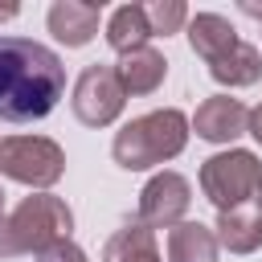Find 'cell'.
Wrapping results in <instances>:
<instances>
[{
  "mask_svg": "<svg viewBox=\"0 0 262 262\" xmlns=\"http://www.w3.org/2000/svg\"><path fill=\"white\" fill-rule=\"evenodd\" d=\"M66 90L61 57L29 37H0V119L33 123L45 119Z\"/></svg>",
  "mask_w": 262,
  "mask_h": 262,
  "instance_id": "6da1fadb",
  "label": "cell"
},
{
  "mask_svg": "<svg viewBox=\"0 0 262 262\" xmlns=\"http://www.w3.org/2000/svg\"><path fill=\"white\" fill-rule=\"evenodd\" d=\"M188 127H192V123H188L184 111H176V106L139 115V119H131V123L115 135L111 156H115V164L127 168V172L156 168V164H164V160H172V156L184 151V143H188Z\"/></svg>",
  "mask_w": 262,
  "mask_h": 262,
  "instance_id": "7a4b0ae2",
  "label": "cell"
},
{
  "mask_svg": "<svg viewBox=\"0 0 262 262\" xmlns=\"http://www.w3.org/2000/svg\"><path fill=\"white\" fill-rule=\"evenodd\" d=\"M74 229V213L61 196L53 192H33L25 196L4 221H0V258L16 254H41L53 242H66Z\"/></svg>",
  "mask_w": 262,
  "mask_h": 262,
  "instance_id": "3957f363",
  "label": "cell"
},
{
  "mask_svg": "<svg viewBox=\"0 0 262 262\" xmlns=\"http://www.w3.org/2000/svg\"><path fill=\"white\" fill-rule=\"evenodd\" d=\"M258 184H262V164L246 147L217 151V156H209L201 164V188L217 205V213H229L237 205H250L258 196Z\"/></svg>",
  "mask_w": 262,
  "mask_h": 262,
  "instance_id": "277c9868",
  "label": "cell"
},
{
  "mask_svg": "<svg viewBox=\"0 0 262 262\" xmlns=\"http://www.w3.org/2000/svg\"><path fill=\"white\" fill-rule=\"evenodd\" d=\"M0 172L29 188H49L66 172V151L45 135H8L0 139Z\"/></svg>",
  "mask_w": 262,
  "mask_h": 262,
  "instance_id": "5b68a950",
  "label": "cell"
},
{
  "mask_svg": "<svg viewBox=\"0 0 262 262\" xmlns=\"http://www.w3.org/2000/svg\"><path fill=\"white\" fill-rule=\"evenodd\" d=\"M123 102H127V90H123L115 66L94 61V66H86V70L78 74L74 98H70L78 123H86V127H106V123H115V119L123 115Z\"/></svg>",
  "mask_w": 262,
  "mask_h": 262,
  "instance_id": "8992f818",
  "label": "cell"
},
{
  "mask_svg": "<svg viewBox=\"0 0 262 262\" xmlns=\"http://www.w3.org/2000/svg\"><path fill=\"white\" fill-rule=\"evenodd\" d=\"M192 205V188L180 172H156L139 192V221L147 229H172Z\"/></svg>",
  "mask_w": 262,
  "mask_h": 262,
  "instance_id": "52a82bcc",
  "label": "cell"
},
{
  "mask_svg": "<svg viewBox=\"0 0 262 262\" xmlns=\"http://www.w3.org/2000/svg\"><path fill=\"white\" fill-rule=\"evenodd\" d=\"M192 131H196L205 143H233L237 135L250 131V111H246L237 98H229V94H213V98H205V102L196 106Z\"/></svg>",
  "mask_w": 262,
  "mask_h": 262,
  "instance_id": "ba28073f",
  "label": "cell"
},
{
  "mask_svg": "<svg viewBox=\"0 0 262 262\" xmlns=\"http://www.w3.org/2000/svg\"><path fill=\"white\" fill-rule=\"evenodd\" d=\"M98 20H102V4H90V0H57L49 4V16H45L49 33L66 49H82L86 41H94Z\"/></svg>",
  "mask_w": 262,
  "mask_h": 262,
  "instance_id": "9c48e42d",
  "label": "cell"
},
{
  "mask_svg": "<svg viewBox=\"0 0 262 262\" xmlns=\"http://www.w3.org/2000/svg\"><path fill=\"white\" fill-rule=\"evenodd\" d=\"M213 233H217V246H225L229 254H254L262 246V209L250 201L229 213H217Z\"/></svg>",
  "mask_w": 262,
  "mask_h": 262,
  "instance_id": "30bf717a",
  "label": "cell"
},
{
  "mask_svg": "<svg viewBox=\"0 0 262 262\" xmlns=\"http://www.w3.org/2000/svg\"><path fill=\"white\" fill-rule=\"evenodd\" d=\"M115 74H119V82H123L127 94H151V90H160V82L168 78V61H164L160 49L143 45V49L123 53V57L115 61Z\"/></svg>",
  "mask_w": 262,
  "mask_h": 262,
  "instance_id": "8fae6325",
  "label": "cell"
},
{
  "mask_svg": "<svg viewBox=\"0 0 262 262\" xmlns=\"http://www.w3.org/2000/svg\"><path fill=\"white\" fill-rule=\"evenodd\" d=\"M188 45L196 57H205L213 66L217 57H225L237 45V29L221 12H196V16H188Z\"/></svg>",
  "mask_w": 262,
  "mask_h": 262,
  "instance_id": "7c38bea8",
  "label": "cell"
},
{
  "mask_svg": "<svg viewBox=\"0 0 262 262\" xmlns=\"http://www.w3.org/2000/svg\"><path fill=\"white\" fill-rule=\"evenodd\" d=\"M102 262H160V250H156V233L135 217V221H123L106 246H102Z\"/></svg>",
  "mask_w": 262,
  "mask_h": 262,
  "instance_id": "4fadbf2b",
  "label": "cell"
},
{
  "mask_svg": "<svg viewBox=\"0 0 262 262\" xmlns=\"http://www.w3.org/2000/svg\"><path fill=\"white\" fill-rule=\"evenodd\" d=\"M168 262H217V233L201 221H180L168 229Z\"/></svg>",
  "mask_w": 262,
  "mask_h": 262,
  "instance_id": "5bb4252c",
  "label": "cell"
},
{
  "mask_svg": "<svg viewBox=\"0 0 262 262\" xmlns=\"http://www.w3.org/2000/svg\"><path fill=\"white\" fill-rule=\"evenodd\" d=\"M147 37H151V25H147V8L143 4H123V8L111 12V20H106V45L119 57L131 53V49H143Z\"/></svg>",
  "mask_w": 262,
  "mask_h": 262,
  "instance_id": "9a60e30c",
  "label": "cell"
},
{
  "mask_svg": "<svg viewBox=\"0 0 262 262\" xmlns=\"http://www.w3.org/2000/svg\"><path fill=\"white\" fill-rule=\"evenodd\" d=\"M209 74H213V82H221V86H254L258 78H262V53L254 49V45H246V41H237L225 57H217L213 66H209Z\"/></svg>",
  "mask_w": 262,
  "mask_h": 262,
  "instance_id": "2e32d148",
  "label": "cell"
},
{
  "mask_svg": "<svg viewBox=\"0 0 262 262\" xmlns=\"http://www.w3.org/2000/svg\"><path fill=\"white\" fill-rule=\"evenodd\" d=\"M147 8V25H151V37H168V33H180V25L188 20V8L184 0H156V4H143Z\"/></svg>",
  "mask_w": 262,
  "mask_h": 262,
  "instance_id": "e0dca14e",
  "label": "cell"
},
{
  "mask_svg": "<svg viewBox=\"0 0 262 262\" xmlns=\"http://www.w3.org/2000/svg\"><path fill=\"white\" fill-rule=\"evenodd\" d=\"M37 262H90V258H86V250H82V246H74V242L66 237V242H53L49 250H41V254H37Z\"/></svg>",
  "mask_w": 262,
  "mask_h": 262,
  "instance_id": "ac0fdd59",
  "label": "cell"
},
{
  "mask_svg": "<svg viewBox=\"0 0 262 262\" xmlns=\"http://www.w3.org/2000/svg\"><path fill=\"white\" fill-rule=\"evenodd\" d=\"M250 135H254V139L262 143V102H258V106L250 111Z\"/></svg>",
  "mask_w": 262,
  "mask_h": 262,
  "instance_id": "d6986e66",
  "label": "cell"
},
{
  "mask_svg": "<svg viewBox=\"0 0 262 262\" xmlns=\"http://www.w3.org/2000/svg\"><path fill=\"white\" fill-rule=\"evenodd\" d=\"M242 12L254 16V20H262V4H258V0H242Z\"/></svg>",
  "mask_w": 262,
  "mask_h": 262,
  "instance_id": "ffe728a7",
  "label": "cell"
},
{
  "mask_svg": "<svg viewBox=\"0 0 262 262\" xmlns=\"http://www.w3.org/2000/svg\"><path fill=\"white\" fill-rule=\"evenodd\" d=\"M20 12V4H0V20H12Z\"/></svg>",
  "mask_w": 262,
  "mask_h": 262,
  "instance_id": "44dd1931",
  "label": "cell"
},
{
  "mask_svg": "<svg viewBox=\"0 0 262 262\" xmlns=\"http://www.w3.org/2000/svg\"><path fill=\"white\" fill-rule=\"evenodd\" d=\"M0 221H4V188H0Z\"/></svg>",
  "mask_w": 262,
  "mask_h": 262,
  "instance_id": "7402d4cb",
  "label": "cell"
},
{
  "mask_svg": "<svg viewBox=\"0 0 262 262\" xmlns=\"http://www.w3.org/2000/svg\"><path fill=\"white\" fill-rule=\"evenodd\" d=\"M254 205H258V209H262V184H258V196H254Z\"/></svg>",
  "mask_w": 262,
  "mask_h": 262,
  "instance_id": "603a6c76",
  "label": "cell"
}]
</instances>
